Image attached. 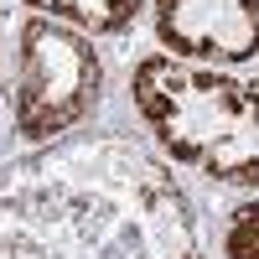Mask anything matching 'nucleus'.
<instances>
[{
    "label": "nucleus",
    "mask_w": 259,
    "mask_h": 259,
    "mask_svg": "<svg viewBox=\"0 0 259 259\" xmlns=\"http://www.w3.org/2000/svg\"><path fill=\"white\" fill-rule=\"evenodd\" d=\"M130 99L171 161L212 182L259 187V78L150 52L135 62Z\"/></svg>",
    "instance_id": "obj_1"
},
{
    "label": "nucleus",
    "mask_w": 259,
    "mask_h": 259,
    "mask_svg": "<svg viewBox=\"0 0 259 259\" xmlns=\"http://www.w3.org/2000/svg\"><path fill=\"white\" fill-rule=\"evenodd\" d=\"M99 94H104V62L89 31L52 21V16H31L21 26L16 94H11L21 140L41 145V140L68 135L73 124H83L99 109Z\"/></svg>",
    "instance_id": "obj_2"
},
{
    "label": "nucleus",
    "mask_w": 259,
    "mask_h": 259,
    "mask_svg": "<svg viewBox=\"0 0 259 259\" xmlns=\"http://www.w3.org/2000/svg\"><path fill=\"white\" fill-rule=\"evenodd\" d=\"M156 36L197 68H239L259 52V0H156Z\"/></svg>",
    "instance_id": "obj_3"
},
{
    "label": "nucleus",
    "mask_w": 259,
    "mask_h": 259,
    "mask_svg": "<svg viewBox=\"0 0 259 259\" xmlns=\"http://www.w3.org/2000/svg\"><path fill=\"white\" fill-rule=\"evenodd\" d=\"M223 254L228 259H259V202H239L223 223Z\"/></svg>",
    "instance_id": "obj_5"
},
{
    "label": "nucleus",
    "mask_w": 259,
    "mask_h": 259,
    "mask_svg": "<svg viewBox=\"0 0 259 259\" xmlns=\"http://www.w3.org/2000/svg\"><path fill=\"white\" fill-rule=\"evenodd\" d=\"M21 6H31L36 16H52V21H68L89 36H114L145 11V0H21Z\"/></svg>",
    "instance_id": "obj_4"
},
{
    "label": "nucleus",
    "mask_w": 259,
    "mask_h": 259,
    "mask_svg": "<svg viewBox=\"0 0 259 259\" xmlns=\"http://www.w3.org/2000/svg\"><path fill=\"white\" fill-rule=\"evenodd\" d=\"M187 259H197V254H187Z\"/></svg>",
    "instance_id": "obj_6"
}]
</instances>
